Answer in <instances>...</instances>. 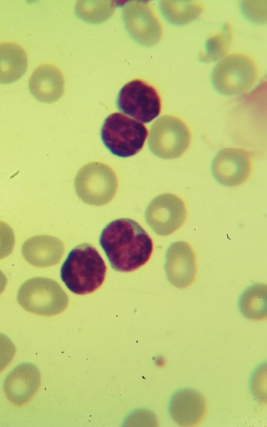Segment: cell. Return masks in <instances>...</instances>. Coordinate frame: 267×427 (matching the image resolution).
<instances>
[{
  "instance_id": "4",
  "label": "cell",
  "mask_w": 267,
  "mask_h": 427,
  "mask_svg": "<svg viewBox=\"0 0 267 427\" xmlns=\"http://www.w3.org/2000/svg\"><path fill=\"white\" fill-rule=\"evenodd\" d=\"M17 300L26 311L42 316L61 313L68 305V296L55 280L36 277L19 288Z\"/></svg>"
},
{
  "instance_id": "1",
  "label": "cell",
  "mask_w": 267,
  "mask_h": 427,
  "mask_svg": "<svg viewBox=\"0 0 267 427\" xmlns=\"http://www.w3.org/2000/svg\"><path fill=\"white\" fill-rule=\"evenodd\" d=\"M99 243L111 267L118 272H131L145 265L153 251L152 240L131 218H117L103 229Z\"/></svg>"
},
{
  "instance_id": "3",
  "label": "cell",
  "mask_w": 267,
  "mask_h": 427,
  "mask_svg": "<svg viewBox=\"0 0 267 427\" xmlns=\"http://www.w3.org/2000/svg\"><path fill=\"white\" fill-rule=\"evenodd\" d=\"M147 136V130L143 124L120 112L109 115L100 129L105 147L120 157L137 154L142 149Z\"/></svg>"
},
{
  "instance_id": "15",
  "label": "cell",
  "mask_w": 267,
  "mask_h": 427,
  "mask_svg": "<svg viewBox=\"0 0 267 427\" xmlns=\"http://www.w3.org/2000/svg\"><path fill=\"white\" fill-rule=\"evenodd\" d=\"M28 85L31 94L44 102L57 100L64 92V79L61 71L48 64L41 65L33 71Z\"/></svg>"
},
{
  "instance_id": "12",
  "label": "cell",
  "mask_w": 267,
  "mask_h": 427,
  "mask_svg": "<svg viewBox=\"0 0 267 427\" xmlns=\"http://www.w3.org/2000/svg\"><path fill=\"white\" fill-rule=\"evenodd\" d=\"M41 385L38 369L31 363H22L6 376L4 390L7 399L16 406L28 403Z\"/></svg>"
},
{
  "instance_id": "13",
  "label": "cell",
  "mask_w": 267,
  "mask_h": 427,
  "mask_svg": "<svg viewBox=\"0 0 267 427\" xmlns=\"http://www.w3.org/2000/svg\"><path fill=\"white\" fill-rule=\"evenodd\" d=\"M165 268L170 283L184 287L192 283L195 272V258L190 246L183 241L172 243L166 254Z\"/></svg>"
},
{
  "instance_id": "2",
  "label": "cell",
  "mask_w": 267,
  "mask_h": 427,
  "mask_svg": "<svg viewBox=\"0 0 267 427\" xmlns=\"http://www.w3.org/2000/svg\"><path fill=\"white\" fill-rule=\"evenodd\" d=\"M106 270L105 261L97 249L85 243L70 251L60 274L70 292L82 295L92 293L102 285Z\"/></svg>"
},
{
  "instance_id": "8",
  "label": "cell",
  "mask_w": 267,
  "mask_h": 427,
  "mask_svg": "<svg viewBox=\"0 0 267 427\" xmlns=\"http://www.w3.org/2000/svg\"><path fill=\"white\" fill-rule=\"evenodd\" d=\"M116 105L125 115L142 123H148L159 115L162 102L154 86L144 80L135 79L120 90Z\"/></svg>"
},
{
  "instance_id": "6",
  "label": "cell",
  "mask_w": 267,
  "mask_h": 427,
  "mask_svg": "<svg viewBox=\"0 0 267 427\" xmlns=\"http://www.w3.org/2000/svg\"><path fill=\"white\" fill-rule=\"evenodd\" d=\"M117 178L112 169L101 162H90L78 172L74 181L78 198L85 204L103 206L115 196Z\"/></svg>"
},
{
  "instance_id": "5",
  "label": "cell",
  "mask_w": 267,
  "mask_h": 427,
  "mask_svg": "<svg viewBox=\"0 0 267 427\" xmlns=\"http://www.w3.org/2000/svg\"><path fill=\"white\" fill-rule=\"evenodd\" d=\"M257 77L254 60L247 55L234 53L216 63L211 73V83L219 93L230 96L250 89Z\"/></svg>"
},
{
  "instance_id": "14",
  "label": "cell",
  "mask_w": 267,
  "mask_h": 427,
  "mask_svg": "<svg viewBox=\"0 0 267 427\" xmlns=\"http://www.w3.org/2000/svg\"><path fill=\"white\" fill-rule=\"evenodd\" d=\"M64 251V246L58 238L51 236H36L26 240L22 246V254L31 265L45 268L57 264Z\"/></svg>"
},
{
  "instance_id": "20",
  "label": "cell",
  "mask_w": 267,
  "mask_h": 427,
  "mask_svg": "<svg viewBox=\"0 0 267 427\" xmlns=\"http://www.w3.org/2000/svg\"><path fill=\"white\" fill-rule=\"evenodd\" d=\"M16 352L12 341L5 334L0 333V372L11 362Z\"/></svg>"
},
{
  "instance_id": "10",
  "label": "cell",
  "mask_w": 267,
  "mask_h": 427,
  "mask_svg": "<svg viewBox=\"0 0 267 427\" xmlns=\"http://www.w3.org/2000/svg\"><path fill=\"white\" fill-rule=\"evenodd\" d=\"M187 216L183 201L169 193L155 198L145 211L147 223L160 236H167L177 231L184 223Z\"/></svg>"
},
{
  "instance_id": "19",
  "label": "cell",
  "mask_w": 267,
  "mask_h": 427,
  "mask_svg": "<svg viewBox=\"0 0 267 427\" xmlns=\"http://www.w3.org/2000/svg\"><path fill=\"white\" fill-rule=\"evenodd\" d=\"M15 238L12 228L0 221V259L9 255L14 247Z\"/></svg>"
},
{
  "instance_id": "17",
  "label": "cell",
  "mask_w": 267,
  "mask_h": 427,
  "mask_svg": "<svg viewBox=\"0 0 267 427\" xmlns=\"http://www.w3.org/2000/svg\"><path fill=\"white\" fill-rule=\"evenodd\" d=\"M159 7L164 18L177 26L188 24L203 11L202 4L197 1H160Z\"/></svg>"
},
{
  "instance_id": "16",
  "label": "cell",
  "mask_w": 267,
  "mask_h": 427,
  "mask_svg": "<svg viewBox=\"0 0 267 427\" xmlns=\"http://www.w3.org/2000/svg\"><path fill=\"white\" fill-rule=\"evenodd\" d=\"M27 68V55L21 46L14 43H0V83L19 80Z\"/></svg>"
},
{
  "instance_id": "7",
  "label": "cell",
  "mask_w": 267,
  "mask_h": 427,
  "mask_svg": "<svg viewBox=\"0 0 267 427\" xmlns=\"http://www.w3.org/2000/svg\"><path fill=\"white\" fill-rule=\"evenodd\" d=\"M191 132L181 119L166 115L152 125L147 144L150 150L163 159H174L182 156L191 142Z\"/></svg>"
},
{
  "instance_id": "18",
  "label": "cell",
  "mask_w": 267,
  "mask_h": 427,
  "mask_svg": "<svg viewBox=\"0 0 267 427\" xmlns=\"http://www.w3.org/2000/svg\"><path fill=\"white\" fill-rule=\"evenodd\" d=\"M232 38L231 26L229 22H226L219 33L206 40L204 50L200 51L199 60L209 63L220 59L228 53Z\"/></svg>"
},
{
  "instance_id": "9",
  "label": "cell",
  "mask_w": 267,
  "mask_h": 427,
  "mask_svg": "<svg viewBox=\"0 0 267 427\" xmlns=\"http://www.w3.org/2000/svg\"><path fill=\"white\" fill-rule=\"evenodd\" d=\"M122 19L128 33L138 44L151 47L160 41L162 24L147 3H127L122 9Z\"/></svg>"
},
{
  "instance_id": "21",
  "label": "cell",
  "mask_w": 267,
  "mask_h": 427,
  "mask_svg": "<svg viewBox=\"0 0 267 427\" xmlns=\"http://www.w3.org/2000/svg\"><path fill=\"white\" fill-rule=\"evenodd\" d=\"M7 284V278L5 274L0 270V294L5 290Z\"/></svg>"
},
{
  "instance_id": "11",
  "label": "cell",
  "mask_w": 267,
  "mask_h": 427,
  "mask_svg": "<svg viewBox=\"0 0 267 427\" xmlns=\"http://www.w3.org/2000/svg\"><path fill=\"white\" fill-rule=\"evenodd\" d=\"M251 159L247 152L237 148H225L218 152L212 162V172L221 184L236 186L250 173Z\"/></svg>"
}]
</instances>
